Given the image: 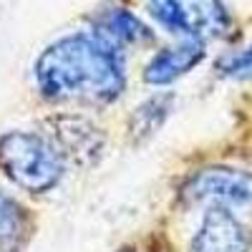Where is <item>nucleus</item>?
Returning a JSON list of instances; mask_svg holds the SVG:
<instances>
[{"label": "nucleus", "mask_w": 252, "mask_h": 252, "mask_svg": "<svg viewBox=\"0 0 252 252\" xmlns=\"http://www.w3.org/2000/svg\"><path fill=\"white\" fill-rule=\"evenodd\" d=\"M35 83L51 101L103 106L116 101L126 86L124 51L94 31L63 35L38 56Z\"/></svg>", "instance_id": "f257e3e1"}, {"label": "nucleus", "mask_w": 252, "mask_h": 252, "mask_svg": "<svg viewBox=\"0 0 252 252\" xmlns=\"http://www.w3.org/2000/svg\"><path fill=\"white\" fill-rule=\"evenodd\" d=\"M0 169L15 187L43 194L61 184L66 157L51 136L18 129L0 136Z\"/></svg>", "instance_id": "f03ea898"}, {"label": "nucleus", "mask_w": 252, "mask_h": 252, "mask_svg": "<svg viewBox=\"0 0 252 252\" xmlns=\"http://www.w3.org/2000/svg\"><path fill=\"white\" fill-rule=\"evenodd\" d=\"M179 197L189 207L252 212V174L235 166H207L182 184Z\"/></svg>", "instance_id": "7ed1b4c3"}, {"label": "nucleus", "mask_w": 252, "mask_h": 252, "mask_svg": "<svg viewBox=\"0 0 252 252\" xmlns=\"http://www.w3.org/2000/svg\"><path fill=\"white\" fill-rule=\"evenodd\" d=\"M154 18L184 40L224 38L232 28V18L222 0H149Z\"/></svg>", "instance_id": "20e7f679"}, {"label": "nucleus", "mask_w": 252, "mask_h": 252, "mask_svg": "<svg viewBox=\"0 0 252 252\" xmlns=\"http://www.w3.org/2000/svg\"><path fill=\"white\" fill-rule=\"evenodd\" d=\"M189 252H252V232L237 212L207 207Z\"/></svg>", "instance_id": "39448f33"}, {"label": "nucleus", "mask_w": 252, "mask_h": 252, "mask_svg": "<svg viewBox=\"0 0 252 252\" xmlns=\"http://www.w3.org/2000/svg\"><path fill=\"white\" fill-rule=\"evenodd\" d=\"M91 31L96 35H101L106 43H111L114 48H119V51L139 48V46L149 43V40L154 38L152 28L146 26L139 15H134L126 8H119V5L101 8L98 13H94Z\"/></svg>", "instance_id": "423d86ee"}, {"label": "nucleus", "mask_w": 252, "mask_h": 252, "mask_svg": "<svg viewBox=\"0 0 252 252\" xmlns=\"http://www.w3.org/2000/svg\"><path fill=\"white\" fill-rule=\"evenodd\" d=\"M204 40H184L174 48L159 51L144 68V81L152 86H166L192 68H197L204 58Z\"/></svg>", "instance_id": "0eeeda50"}, {"label": "nucleus", "mask_w": 252, "mask_h": 252, "mask_svg": "<svg viewBox=\"0 0 252 252\" xmlns=\"http://www.w3.org/2000/svg\"><path fill=\"white\" fill-rule=\"evenodd\" d=\"M53 126H56L53 141L58 144V149L63 152L66 159L91 161V157L101 154V134L89 121H83L78 116H61L56 119Z\"/></svg>", "instance_id": "6e6552de"}, {"label": "nucleus", "mask_w": 252, "mask_h": 252, "mask_svg": "<svg viewBox=\"0 0 252 252\" xmlns=\"http://www.w3.org/2000/svg\"><path fill=\"white\" fill-rule=\"evenodd\" d=\"M31 235L26 207L0 189V252H18Z\"/></svg>", "instance_id": "1a4fd4ad"}, {"label": "nucleus", "mask_w": 252, "mask_h": 252, "mask_svg": "<svg viewBox=\"0 0 252 252\" xmlns=\"http://www.w3.org/2000/svg\"><path fill=\"white\" fill-rule=\"evenodd\" d=\"M172 111V96H154L134 111L131 116V134L139 139H149L159 126L166 121Z\"/></svg>", "instance_id": "9d476101"}, {"label": "nucleus", "mask_w": 252, "mask_h": 252, "mask_svg": "<svg viewBox=\"0 0 252 252\" xmlns=\"http://www.w3.org/2000/svg\"><path fill=\"white\" fill-rule=\"evenodd\" d=\"M220 71L227 78H252V46L240 51V53H232V56L222 58Z\"/></svg>", "instance_id": "9b49d317"}]
</instances>
